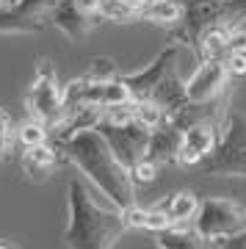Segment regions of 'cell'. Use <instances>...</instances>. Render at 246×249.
<instances>
[{
  "instance_id": "6da1fadb",
  "label": "cell",
  "mask_w": 246,
  "mask_h": 249,
  "mask_svg": "<svg viewBox=\"0 0 246 249\" xmlns=\"http://www.w3.org/2000/svg\"><path fill=\"white\" fill-rule=\"evenodd\" d=\"M50 142L55 144L64 163L78 166L116 208H127L136 202V186L130 180V172L119 163V158L108 147L100 130L86 127V130H75L64 139H50Z\"/></svg>"
},
{
  "instance_id": "52a82bcc",
  "label": "cell",
  "mask_w": 246,
  "mask_h": 249,
  "mask_svg": "<svg viewBox=\"0 0 246 249\" xmlns=\"http://www.w3.org/2000/svg\"><path fill=\"white\" fill-rule=\"evenodd\" d=\"M100 6H103V0H55L47 19L64 36H70L72 42H83L103 22Z\"/></svg>"
},
{
  "instance_id": "277c9868",
  "label": "cell",
  "mask_w": 246,
  "mask_h": 249,
  "mask_svg": "<svg viewBox=\"0 0 246 249\" xmlns=\"http://www.w3.org/2000/svg\"><path fill=\"white\" fill-rule=\"evenodd\" d=\"M25 108H28V116L44 122L50 133L58 130V127L64 124V119H67L64 86L58 83V75H55L53 61L44 58V55L36 61L34 80H31L28 94H25Z\"/></svg>"
},
{
  "instance_id": "7c38bea8",
  "label": "cell",
  "mask_w": 246,
  "mask_h": 249,
  "mask_svg": "<svg viewBox=\"0 0 246 249\" xmlns=\"http://www.w3.org/2000/svg\"><path fill=\"white\" fill-rule=\"evenodd\" d=\"M180 139H183V124L166 116L158 127L150 130V144H147V155L152 163L166 166V163H177V150H180Z\"/></svg>"
},
{
  "instance_id": "3957f363",
  "label": "cell",
  "mask_w": 246,
  "mask_h": 249,
  "mask_svg": "<svg viewBox=\"0 0 246 249\" xmlns=\"http://www.w3.org/2000/svg\"><path fill=\"white\" fill-rule=\"evenodd\" d=\"M193 169L205 178H246V114L229 108L213 152Z\"/></svg>"
},
{
  "instance_id": "8992f818",
  "label": "cell",
  "mask_w": 246,
  "mask_h": 249,
  "mask_svg": "<svg viewBox=\"0 0 246 249\" xmlns=\"http://www.w3.org/2000/svg\"><path fill=\"white\" fill-rule=\"evenodd\" d=\"M193 230L211 241L229 238V235L246 230V208L229 196L199 199V211L193 216Z\"/></svg>"
},
{
  "instance_id": "7402d4cb",
  "label": "cell",
  "mask_w": 246,
  "mask_h": 249,
  "mask_svg": "<svg viewBox=\"0 0 246 249\" xmlns=\"http://www.w3.org/2000/svg\"><path fill=\"white\" fill-rule=\"evenodd\" d=\"M227 50L229 53H246V28L244 25H232L229 28Z\"/></svg>"
},
{
  "instance_id": "ac0fdd59",
  "label": "cell",
  "mask_w": 246,
  "mask_h": 249,
  "mask_svg": "<svg viewBox=\"0 0 246 249\" xmlns=\"http://www.w3.org/2000/svg\"><path fill=\"white\" fill-rule=\"evenodd\" d=\"M246 19V0H221L216 9L208 11L205 22H221V25H244Z\"/></svg>"
},
{
  "instance_id": "9a60e30c",
  "label": "cell",
  "mask_w": 246,
  "mask_h": 249,
  "mask_svg": "<svg viewBox=\"0 0 246 249\" xmlns=\"http://www.w3.org/2000/svg\"><path fill=\"white\" fill-rule=\"evenodd\" d=\"M155 208L172 224H185V222H193V216L199 211V196L193 194V191H188V188H180V191L166 194Z\"/></svg>"
},
{
  "instance_id": "9c48e42d",
  "label": "cell",
  "mask_w": 246,
  "mask_h": 249,
  "mask_svg": "<svg viewBox=\"0 0 246 249\" xmlns=\"http://www.w3.org/2000/svg\"><path fill=\"white\" fill-rule=\"evenodd\" d=\"M219 122L213 119H196V122L183 127V139H180V150H177V163L185 169H193L199 160H205L213 152L219 142Z\"/></svg>"
},
{
  "instance_id": "2e32d148",
  "label": "cell",
  "mask_w": 246,
  "mask_h": 249,
  "mask_svg": "<svg viewBox=\"0 0 246 249\" xmlns=\"http://www.w3.org/2000/svg\"><path fill=\"white\" fill-rule=\"evenodd\" d=\"M122 211V219L127 224V230H144V232H158L163 227H172L166 216L160 213L158 208H141V205H127V208H119Z\"/></svg>"
},
{
  "instance_id": "ba28073f",
  "label": "cell",
  "mask_w": 246,
  "mask_h": 249,
  "mask_svg": "<svg viewBox=\"0 0 246 249\" xmlns=\"http://www.w3.org/2000/svg\"><path fill=\"white\" fill-rule=\"evenodd\" d=\"M103 133V139L108 142V147L114 150V155L119 158L124 169H130L133 163H139L147 155V144H150V127L139 124L136 119L124 124H111V122H100L94 127Z\"/></svg>"
},
{
  "instance_id": "44dd1931",
  "label": "cell",
  "mask_w": 246,
  "mask_h": 249,
  "mask_svg": "<svg viewBox=\"0 0 246 249\" xmlns=\"http://www.w3.org/2000/svg\"><path fill=\"white\" fill-rule=\"evenodd\" d=\"M158 169H160L158 163H152L150 158H141L139 163H133V166H130L127 172H130L133 186L139 188V186H150L152 180L158 178Z\"/></svg>"
},
{
  "instance_id": "d4e9b609",
  "label": "cell",
  "mask_w": 246,
  "mask_h": 249,
  "mask_svg": "<svg viewBox=\"0 0 246 249\" xmlns=\"http://www.w3.org/2000/svg\"><path fill=\"white\" fill-rule=\"evenodd\" d=\"M122 6H127V9H133V11H141V6L147 3V0H119Z\"/></svg>"
},
{
  "instance_id": "4fadbf2b",
  "label": "cell",
  "mask_w": 246,
  "mask_h": 249,
  "mask_svg": "<svg viewBox=\"0 0 246 249\" xmlns=\"http://www.w3.org/2000/svg\"><path fill=\"white\" fill-rule=\"evenodd\" d=\"M152 238L158 244V249H219V244L211 238H205L199 232L188 230L183 224H172V227H163V230L152 232Z\"/></svg>"
},
{
  "instance_id": "603a6c76",
  "label": "cell",
  "mask_w": 246,
  "mask_h": 249,
  "mask_svg": "<svg viewBox=\"0 0 246 249\" xmlns=\"http://www.w3.org/2000/svg\"><path fill=\"white\" fill-rule=\"evenodd\" d=\"M224 67L232 78H246V53H229L224 58Z\"/></svg>"
},
{
  "instance_id": "7a4b0ae2",
  "label": "cell",
  "mask_w": 246,
  "mask_h": 249,
  "mask_svg": "<svg viewBox=\"0 0 246 249\" xmlns=\"http://www.w3.org/2000/svg\"><path fill=\"white\" fill-rule=\"evenodd\" d=\"M67 208H70V222L64 230L67 249H114L116 241L127 232L122 211L100 208L80 178H72L67 183Z\"/></svg>"
},
{
  "instance_id": "ffe728a7",
  "label": "cell",
  "mask_w": 246,
  "mask_h": 249,
  "mask_svg": "<svg viewBox=\"0 0 246 249\" xmlns=\"http://www.w3.org/2000/svg\"><path fill=\"white\" fill-rule=\"evenodd\" d=\"M14 150V122L6 108H0V160H9Z\"/></svg>"
},
{
  "instance_id": "e0dca14e",
  "label": "cell",
  "mask_w": 246,
  "mask_h": 249,
  "mask_svg": "<svg viewBox=\"0 0 246 249\" xmlns=\"http://www.w3.org/2000/svg\"><path fill=\"white\" fill-rule=\"evenodd\" d=\"M44 142H50V130H47V124L34 119V116H28L25 122H19L14 127V147L17 150H28V147H36Z\"/></svg>"
},
{
  "instance_id": "cb8c5ba5",
  "label": "cell",
  "mask_w": 246,
  "mask_h": 249,
  "mask_svg": "<svg viewBox=\"0 0 246 249\" xmlns=\"http://www.w3.org/2000/svg\"><path fill=\"white\" fill-rule=\"evenodd\" d=\"M219 249H246V230L235 232V235H229V238H221L216 241Z\"/></svg>"
},
{
  "instance_id": "5bb4252c",
  "label": "cell",
  "mask_w": 246,
  "mask_h": 249,
  "mask_svg": "<svg viewBox=\"0 0 246 249\" xmlns=\"http://www.w3.org/2000/svg\"><path fill=\"white\" fill-rule=\"evenodd\" d=\"M183 14H185L183 0H147L139 11V19L160 25L166 31H177L180 22H183Z\"/></svg>"
},
{
  "instance_id": "30bf717a",
  "label": "cell",
  "mask_w": 246,
  "mask_h": 249,
  "mask_svg": "<svg viewBox=\"0 0 246 249\" xmlns=\"http://www.w3.org/2000/svg\"><path fill=\"white\" fill-rule=\"evenodd\" d=\"M180 42H169L163 50H160L155 58H152L147 67L141 72H136V75H122L124 83H127V89H130V97L133 103L136 100H147L152 94V89L160 83V78L166 75L169 70H175V61H177V55H180Z\"/></svg>"
},
{
  "instance_id": "4316f807",
  "label": "cell",
  "mask_w": 246,
  "mask_h": 249,
  "mask_svg": "<svg viewBox=\"0 0 246 249\" xmlns=\"http://www.w3.org/2000/svg\"><path fill=\"white\" fill-rule=\"evenodd\" d=\"M0 6H9V0H0Z\"/></svg>"
},
{
  "instance_id": "5b68a950",
  "label": "cell",
  "mask_w": 246,
  "mask_h": 249,
  "mask_svg": "<svg viewBox=\"0 0 246 249\" xmlns=\"http://www.w3.org/2000/svg\"><path fill=\"white\" fill-rule=\"evenodd\" d=\"M185 86V100L191 108H205L216 114L229 111V94H232V75L227 72L224 61H199Z\"/></svg>"
},
{
  "instance_id": "484cf974",
  "label": "cell",
  "mask_w": 246,
  "mask_h": 249,
  "mask_svg": "<svg viewBox=\"0 0 246 249\" xmlns=\"http://www.w3.org/2000/svg\"><path fill=\"white\" fill-rule=\"evenodd\" d=\"M0 249H19L17 244H11V241H3L0 238Z\"/></svg>"
},
{
  "instance_id": "8fae6325",
  "label": "cell",
  "mask_w": 246,
  "mask_h": 249,
  "mask_svg": "<svg viewBox=\"0 0 246 249\" xmlns=\"http://www.w3.org/2000/svg\"><path fill=\"white\" fill-rule=\"evenodd\" d=\"M58 166H64V160L53 142L19 150V169H22V178L28 183H44L47 178H53V172Z\"/></svg>"
},
{
  "instance_id": "d6986e66",
  "label": "cell",
  "mask_w": 246,
  "mask_h": 249,
  "mask_svg": "<svg viewBox=\"0 0 246 249\" xmlns=\"http://www.w3.org/2000/svg\"><path fill=\"white\" fill-rule=\"evenodd\" d=\"M133 116H136V122L144 124V127H158L163 119H166V111L155 103V100H136L133 103Z\"/></svg>"
}]
</instances>
